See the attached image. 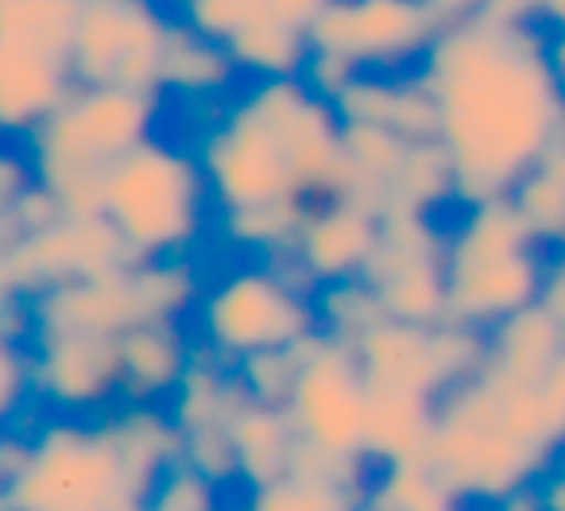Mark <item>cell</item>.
I'll list each match as a JSON object with an SVG mask.
<instances>
[{"label": "cell", "instance_id": "27", "mask_svg": "<svg viewBox=\"0 0 565 511\" xmlns=\"http://www.w3.org/2000/svg\"><path fill=\"white\" fill-rule=\"evenodd\" d=\"M32 179L35 174H32V163H28V159L20 163V159H12V156L0 151V205H9Z\"/></svg>", "mask_w": 565, "mask_h": 511}, {"label": "cell", "instance_id": "28", "mask_svg": "<svg viewBox=\"0 0 565 511\" xmlns=\"http://www.w3.org/2000/svg\"><path fill=\"white\" fill-rule=\"evenodd\" d=\"M423 4H430L434 12H438L441 20H457V17H469V12H480L488 4V0H423Z\"/></svg>", "mask_w": 565, "mask_h": 511}, {"label": "cell", "instance_id": "8", "mask_svg": "<svg viewBox=\"0 0 565 511\" xmlns=\"http://www.w3.org/2000/svg\"><path fill=\"white\" fill-rule=\"evenodd\" d=\"M446 20L423 0H330L310 28L315 55L338 58L353 74L418 63Z\"/></svg>", "mask_w": 565, "mask_h": 511}, {"label": "cell", "instance_id": "16", "mask_svg": "<svg viewBox=\"0 0 565 511\" xmlns=\"http://www.w3.org/2000/svg\"><path fill=\"white\" fill-rule=\"evenodd\" d=\"M369 438L364 449L376 465L418 461L438 430V400L418 392L369 387Z\"/></svg>", "mask_w": 565, "mask_h": 511}, {"label": "cell", "instance_id": "12", "mask_svg": "<svg viewBox=\"0 0 565 511\" xmlns=\"http://www.w3.org/2000/svg\"><path fill=\"white\" fill-rule=\"evenodd\" d=\"M546 276V256L542 244L492 256V260L461 264L446 268L449 287V322L472 326V330H492L503 318L519 315L523 307H534Z\"/></svg>", "mask_w": 565, "mask_h": 511}, {"label": "cell", "instance_id": "14", "mask_svg": "<svg viewBox=\"0 0 565 511\" xmlns=\"http://www.w3.org/2000/svg\"><path fill=\"white\" fill-rule=\"evenodd\" d=\"M74 86L66 58L0 40V136H32Z\"/></svg>", "mask_w": 565, "mask_h": 511}, {"label": "cell", "instance_id": "21", "mask_svg": "<svg viewBox=\"0 0 565 511\" xmlns=\"http://www.w3.org/2000/svg\"><path fill=\"white\" fill-rule=\"evenodd\" d=\"M369 492L345 480L310 477V472H287L279 480L248 488L244 511H361Z\"/></svg>", "mask_w": 565, "mask_h": 511}, {"label": "cell", "instance_id": "11", "mask_svg": "<svg viewBox=\"0 0 565 511\" xmlns=\"http://www.w3.org/2000/svg\"><path fill=\"white\" fill-rule=\"evenodd\" d=\"M380 225H384V213L356 202V198H338V202L318 205L302 217L291 248L282 256L318 291L322 284L364 276L372 252L380 244Z\"/></svg>", "mask_w": 565, "mask_h": 511}, {"label": "cell", "instance_id": "18", "mask_svg": "<svg viewBox=\"0 0 565 511\" xmlns=\"http://www.w3.org/2000/svg\"><path fill=\"white\" fill-rule=\"evenodd\" d=\"M225 51L236 71L248 74L252 82L307 74V63H310V55H315L310 32L279 24V20H271L267 12H259L252 24H244L241 32L225 43Z\"/></svg>", "mask_w": 565, "mask_h": 511}, {"label": "cell", "instance_id": "2", "mask_svg": "<svg viewBox=\"0 0 565 511\" xmlns=\"http://www.w3.org/2000/svg\"><path fill=\"white\" fill-rule=\"evenodd\" d=\"M198 163L221 213L259 205L318 210L353 198L345 120L302 74L259 78L198 143Z\"/></svg>", "mask_w": 565, "mask_h": 511}, {"label": "cell", "instance_id": "22", "mask_svg": "<svg viewBox=\"0 0 565 511\" xmlns=\"http://www.w3.org/2000/svg\"><path fill=\"white\" fill-rule=\"evenodd\" d=\"M369 500L384 511H465L457 492L418 457V461L380 465Z\"/></svg>", "mask_w": 565, "mask_h": 511}, {"label": "cell", "instance_id": "23", "mask_svg": "<svg viewBox=\"0 0 565 511\" xmlns=\"http://www.w3.org/2000/svg\"><path fill=\"white\" fill-rule=\"evenodd\" d=\"M179 4H182L179 24L198 32L202 40L221 43V47H225L244 24H252V20L264 12L259 0H179Z\"/></svg>", "mask_w": 565, "mask_h": 511}, {"label": "cell", "instance_id": "31", "mask_svg": "<svg viewBox=\"0 0 565 511\" xmlns=\"http://www.w3.org/2000/svg\"><path fill=\"white\" fill-rule=\"evenodd\" d=\"M0 511H9V503H4V488H0Z\"/></svg>", "mask_w": 565, "mask_h": 511}, {"label": "cell", "instance_id": "25", "mask_svg": "<svg viewBox=\"0 0 565 511\" xmlns=\"http://www.w3.org/2000/svg\"><path fill=\"white\" fill-rule=\"evenodd\" d=\"M259 9H264L271 20H279V24H291V28L310 32L315 20L330 9V0H259Z\"/></svg>", "mask_w": 565, "mask_h": 511}, {"label": "cell", "instance_id": "20", "mask_svg": "<svg viewBox=\"0 0 565 511\" xmlns=\"http://www.w3.org/2000/svg\"><path fill=\"white\" fill-rule=\"evenodd\" d=\"M233 58L221 43L202 40L190 28H171L167 40V58H163V89H179L190 97H210L221 94L233 78Z\"/></svg>", "mask_w": 565, "mask_h": 511}, {"label": "cell", "instance_id": "15", "mask_svg": "<svg viewBox=\"0 0 565 511\" xmlns=\"http://www.w3.org/2000/svg\"><path fill=\"white\" fill-rule=\"evenodd\" d=\"M228 441L236 449V465H241V480L248 488L279 480L295 469V449H299V434L291 426L287 407L275 403H259L244 395L236 411L228 415Z\"/></svg>", "mask_w": 565, "mask_h": 511}, {"label": "cell", "instance_id": "30", "mask_svg": "<svg viewBox=\"0 0 565 511\" xmlns=\"http://www.w3.org/2000/svg\"><path fill=\"white\" fill-rule=\"evenodd\" d=\"M109 511H148L143 503H136V508H109Z\"/></svg>", "mask_w": 565, "mask_h": 511}, {"label": "cell", "instance_id": "1", "mask_svg": "<svg viewBox=\"0 0 565 511\" xmlns=\"http://www.w3.org/2000/svg\"><path fill=\"white\" fill-rule=\"evenodd\" d=\"M418 78L434 97L461 205L508 198L562 140L565 97L546 51L519 20L480 9L441 24L418 58Z\"/></svg>", "mask_w": 565, "mask_h": 511}, {"label": "cell", "instance_id": "29", "mask_svg": "<svg viewBox=\"0 0 565 511\" xmlns=\"http://www.w3.org/2000/svg\"><path fill=\"white\" fill-rule=\"evenodd\" d=\"M361 511H384V508H380V503H372V500H364V503H361Z\"/></svg>", "mask_w": 565, "mask_h": 511}, {"label": "cell", "instance_id": "5", "mask_svg": "<svg viewBox=\"0 0 565 511\" xmlns=\"http://www.w3.org/2000/svg\"><path fill=\"white\" fill-rule=\"evenodd\" d=\"M190 318L198 345L228 369L275 349H299L322 333L315 287L287 256L225 268L198 287Z\"/></svg>", "mask_w": 565, "mask_h": 511}, {"label": "cell", "instance_id": "17", "mask_svg": "<svg viewBox=\"0 0 565 511\" xmlns=\"http://www.w3.org/2000/svg\"><path fill=\"white\" fill-rule=\"evenodd\" d=\"M562 349H565V333L557 330L554 318L534 302V307H523L519 315L503 318L500 326L488 330L484 364L511 380L539 384L550 372V364L562 356Z\"/></svg>", "mask_w": 565, "mask_h": 511}, {"label": "cell", "instance_id": "7", "mask_svg": "<svg viewBox=\"0 0 565 511\" xmlns=\"http://www.w3.org/2000/svg\"><path fill=\"white\" fill-rule=\"evenodd\" d=\"M171 24L148 0H86L71 43L78 86H120L163 94Z\"/></svg>", "mask_w": 565, "mask_h": 511}, {"label": "cell", "instance_id": "26", "mask_svg": "<svg viewBox=\"0 0 565 511\" xmlns=\"http://www.w3.org/2000/svg\"><path fill=\"white\" fill-rule=\"evenodd\" d=\"M539 307L546 310L557 322V330L565 333V248L557 260H546V276H542V291H539Z\"/></svg>", "mask_w": 565, "mask_h": 511}, {"label": "cell", "instance_id": "24", "mask_svg": "<svg viewBox=\"0 0 565 511\" xmlns=\"http://www.w3.org/2000/svg\"><path fill=\"white\" fill-rule=\"evenodd\" d=\"M28 392H32V356H24L9 326L0 322V430L9 426Z\"/></svg>", "mask_w": 565, "mask_h": 511}, {"label": "cell", "instance_id": "9", "mask_svg": "<svg viewBox=\"0 0 565 511\" xmlns=\"http://www.w3.org/2000/svg\"><path fill=\"white\" fill-rule=\"evenodd\" d=\"M120 333H35L32 392L63 418H94L120 407Z\"/></svg>", "mask_w": 565, "mask_h": 511}, {"label": "cell", "instance_id": "19", "mask_svg": "<svg viewBox=\"0 0 565 511\" xmlns=\"http://www.w3.org/2000/svg\"><path fill=\"white\" fill-rule=\"evenodd\" d=\"M82 4L86 0H0V40L71 63Z\"/></svg>", "mask_w": 565, "mask_h": 511}, {"label": "cell", "instance_id": "10", "mask_svg": "<svg viewBox=\"0 0 565 511\" xmlns=\"http://www.w3.org/2000/svg\"><path fill=\"white\" fill-rule=\"evenodd\" d=\"M0 264H4L12 291L35 299L47 287L102 276V272L125 268L136 260L105 217H58L40 233L17 236L0 252Z\"/></svg>", "mask_w": 565, "mask_h": 511}, {"label": "cell", "instance_id": "13", "mask_svg": "<svg viewBox=\"0 0 565 511\" xmlns=\"http://www.w3.org/2000/svg\"><path fill=\"white\" fill-rule=\"evenodd\" d=\"M194 361L190 333L179 318H148L120 333V407H167Z\"/></svg>", "mask_w": 565, "mask_h": 511}, {"label": "cell", "instance_id": "3", "mask_svg": "<svg viewBox=\"0 0 565 511\" xmlns=\"http://www.w3.org/2000/svg\"><path fill=\"white\" fill-rule=\"evenodd\" d=\"M159 117V94L120 86H74L66 102L28 136L32 174L55 194L66 217H102V187L109 167Z\"/></svg>", "mask_w": 565, "mask_h": 511}, {"label": "cell", "instance_id": "4", "mask_svg": "<svg viewBox=\"0 0 565 511\" xmlns=\"http://www.w3.org/2000/svg\"><path fill=\"white\" fill-rule=\"evenodd\" d=\"M210 182L198 151L148 136L117 159L102 187V217L132 260H182L205 228Z\"/></svg>", "mask_w": 565, "mask_h": 511}, {"label": "cell", "instance_id": "6", "mask_svg": "<svg viewBox=\"0 0 565 511\" xmlns=\"http://www.w3.org/2000/svg\"><path fill=\"white\" fill-rule=\"evenodd\" d=\"M369 395L356 349L326 330L315 333L302 345L291 395L282 403L299 434V449L341 465H369Z\"/></svg>", "mask_w": 565, "mask_h": 511}]
</instances>
